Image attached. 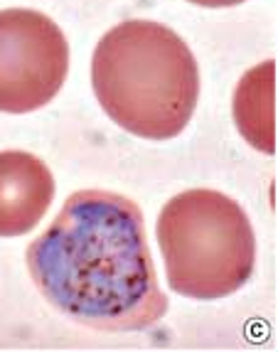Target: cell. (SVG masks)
Returning a JSON list of instances; mask_svg holds the SVG:
<instances>
[{"mask_svg": "<svg viewBox=\"0 0 278 352\" xmlns=\"http://www.w3.org/2000/svg\"><path fill=\"white\" fill-rule=\"evenodd\" d=\"M27 271L40 294L74 323L126 333L163 320L143 212L108 190H79L30 247Z\"/></svg>", "mask_w": 278, "mask_h": 352, "instance_id": "1", "label": "cell"}, {"mask_svg": "<svg viewBox=\"0 0 278 352\" xmlns=\"http://www.w3.org/2000/svg\"><path fill=\"white\" fill-rule=\"evenodd\" d=\"M91 87L113 124L146 141H170L197 109L200 67L175 30L126 20L96 45Z\"/></svg>", "mask_w": 278, "mask_h": 352, "instance_id": "2", "label": "cell"}, {"mask_svg": "<svg viewBox=\"0 0 278 352\" xmlns=\"http://www.w3.org/2000/svg\"><path fill=\"white\" fill-rule=\"evenodd\" d=\"M158 244L175 294L217 300L237 294L256 266V236L246 212L217 190H185L158 217Z\"/></svg>", "mask_w": 278, "mask_h": 352, "instance_id": "3", "label": "cell"}, {"mask_svg": "<svg viewBox=\"0 0 278 352\" xmlns=\"http://www.w3.org/2000/svg\"><path fill=\"white\" fill-rule=\"evenodd\" d=\"M69 72V42L30 8L0 10V111L30 113L57 96Z\"/></svg>", "mask_w": 278, "mask_h": 352, "instance_id": "4", "label": "cell"}, {"mask_svg": "<svg viewBox=\"0 0 278 352\" xmlns=\"http://www.w3.org/2000/svg\"><path fill=\"white\" fill-rule=\"evenodd\" d=\"M54 200L45 160L25 151L0 153V236H23L40 224Z\"/></svg>", "mask_w": 278, "mask_h": 352, "instance_id": "5", "label": "cell"}, {"mask_svg": "<svg viewBox=\"0 0 278 352\" xmlns=\"http://www.w3.org/2000/svg\"><path fill=\"white\" fill-rule=\"evenodd\" d=\"M234 124L251 148L276 151V62L266 59L239 79L234 91Z\"/></svg>", "mask_w": 278, "mask_h": 352, "instance_id": "6", "label": "cell"}, {"mask_svg": "<svg viewBox=\"0 0 278 352\" xmlns=\"http://www.w3.org/2000/svg\"><path fill=\"white\" fill-rule=\"evenodd\" d=\"M187 3H195L202 8H231L239 6V3H246V0H187Z\"/></svg>", "mask_w": 278, "mask_h": 352, "instance_id": "7", "label": "cell"}]
</instances>
